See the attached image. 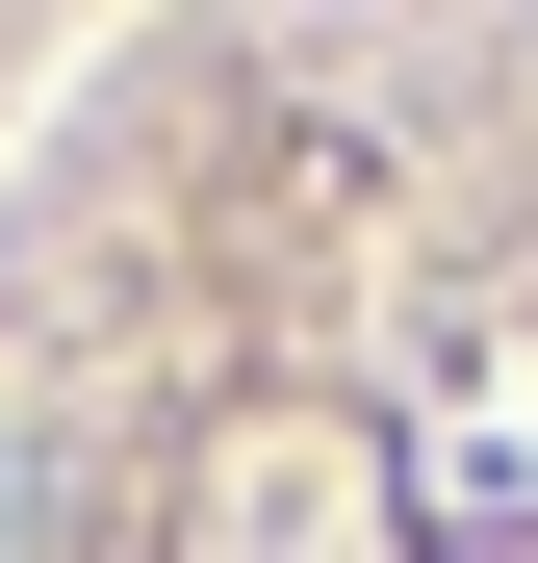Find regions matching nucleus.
I'll use <instances>...</instances> for the list:
<instances>
[{"label": "nucleus", "mask_w": 538, "mask_h": 563, "mask_svg": "<svg viewBox=\"0 0 538 563\" xmlns=\"http://www.w3.org/2000/svg\"><path fill=\"white\" fill-rule=\"evenodd\" d=\"M26 538H52V435L0 410V563H26Z\"/></svg>", "instance_id": "nucleus-1"}]
</instances>
